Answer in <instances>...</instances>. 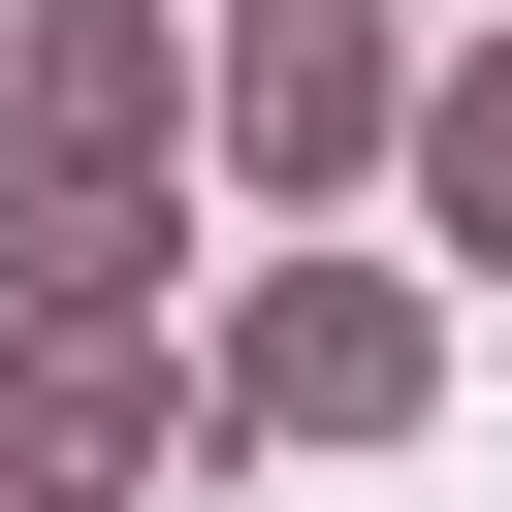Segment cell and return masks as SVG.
<instances>
[{
	"mask_svg": "<svg viewBox=\"0 0 512 512\" xmlns=\"http://www.w3.org/2000/svg\"><path fill=\"white\" fill-rule=\"evenodd\" d=\"M416 384H448V320H416L384 256H288V288L224 320V448H256V416H288V448H384Z\"/></svg>",
	"mask_w": 512,
	"mask_h": 512,
	"instance_id": "obj_1",
	"label": "cell"
},
{
	"mask_svg": "<svg viewBox=\"0 0 512 512\" xmlns=\"http://www.w3.org/2000/svg\"><path fill=\"white\" fill-rule=\"evenodd\" d=\"M192 96H224V160H256V192H352V160L416 128L384 0H224V64H192Z\"/></svg>",
	"mask_w": 512,
	"mask_h": 512,
	"instance_id": "obj_2",
	"label": "cell"
},
{
	"mask_svg": "<svg viewBox=\"0 0 512 512\" xmlns=\"http://www.w3.org/2000/svg\"><path fill=\"white\" fill-rule=\"evenodd\" d=\"M160 256H192L160 160H32V192H0V320H160Z\"/></svg>",
	"mask_w": 512,
	"mask_h": 512,
	"instance_id": "obj_3",
	"label": "cell"
},
{
	"mask_svg": "<svg viewBox=\"0 0 512 512\" xmlns=\"http://www.w3.org/2000/svg\"><path fill=\"white\" fill-rule=\"evenodd\" d=\"M160 96H192L160 0H32V32H0V128H32V160H160Z\"/></svg>",
	"mask_w": 512,
	"mask_h": 512,
	"instance_id": "obj_4",
	"label": "cell"
},
{
	"mask_svg": "<svg viewBox=\"0 0 512 512\" xmlns=\"http://www.w3.org/2000/svg\"><path fill=\"white\" fill-rule=\"evenodd\" d=\"M0 416H32V480H160V448H224V384H160L128 320H32V384H0Z\"/></svg>",
	"mask_w": 512,
	"mask_h": 512,
	"instance_id": "obj_5",
	"label": "cell"
},
{
	"mask_svg": "<svg viewBox=\"0 0 512 512\" xmlns=\"http://www.w3.org/2000/svg\"><path fill=\"white\" fill-rule=\"evenodd\" d=\"M416 192H448V256H512V32H480V64L416 96Z\"/></svg>",
	"mask_w": 512,
	"mask_h": 512,
	"instance_id": "obj_6",
	"label": "cell"
},
{
	"mask_svg": "<svg viewBox=\"0 0 512 512\" xmlns=\"http://www.w3.org/2000/svg\"><path fill=\"white\" fill-rule=\"evenodd\" d=\"M0 512H96V480H0Z\"/></svg>",
	"mask_w": 512,
	"mask_h": 512,
	"instance_id": "obj_7",
	"label": "cell"
},
{
	"mask_svg": "<svg viewBox=\"0 0 512 512\" xmlns=\"http://www.w3.org/2000/svg\"><path fill=\"white\" fill-rule=\"evenodd\" d=\"M0 480H32V416H0Z\"/></svg>",
	"mask_w": 512,
	"mask_h": 512,
	"instance_id": "obj_8",
	"label": "cell"
}]
</instances>
